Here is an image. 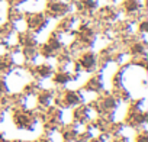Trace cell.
Wrapping results in <instances>:
<instances>
[{
	"label": "cell",
	"mask_w": 148,
	"mask_h": 142,
	"mask_svg": "<svg viewBox=\"0 0 148 142\" xmlns=\"http://www.w3.org/2000/svg\"><path fill=\"white\" fill-rule=\"evenodd\" d=\"M93 64H94V58H93L92 55H87L86 58H84V65L90 67V65H93Z\"/></svg>",
	"instance_id": "cell-2"
},
{
	"label": "cell",
	"mask_w": 148,
	"mask_h": 142,
	"mask_svg": "<svg viewBox=\"0 0 148 142\" xmlns=\"http://www.w3.org/2000/svg\"><path fill=\"white\" fill-rule=\"evenodd\" d=\"M67 101H68V103H77V101H78V97H77L74 93H68V94H67Z\"/></svg>",
	"instance_id": "cell-1"
},
{
	"label": "cell",
	"mask_w": 148,
	"mask_h": 142,
	"mask_svg": "<svg viewBox=\"0 0 148 142\" xmlns=\"http://www.w3.org/2000/svg\"><path fill=\"white\" fill-rule=\"evenodd\" d=\"M0 142H5V141H3V138H0Z\"/></svg>",
	"instance_id": "cell-3"
}]
</instances>
